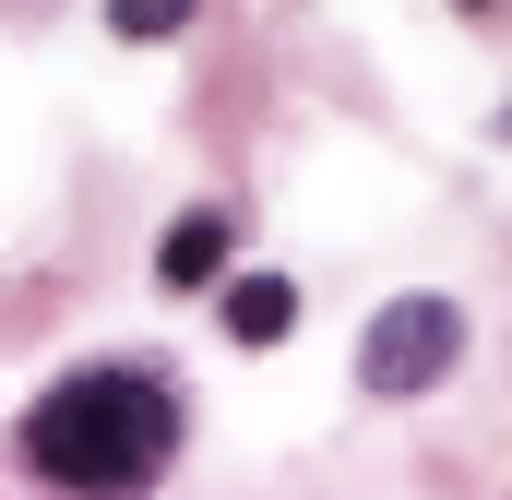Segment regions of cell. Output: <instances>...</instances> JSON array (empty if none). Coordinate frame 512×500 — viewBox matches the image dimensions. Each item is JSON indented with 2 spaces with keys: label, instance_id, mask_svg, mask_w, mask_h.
I'll return each mask as SVG.
<instances>
[{
  "label": "cell",
  "instance_id": "6da1fadb",
  "mask_svg": "<svg viewBox=\"0 0 512 500\" xmlns=\"http://www.w3.org/2000/svg\"><path fill=\"white\" fill-rule=\"evenodd\" d=\"M167 441H179V417L143 370H72L24 417V465L60 477V489H131V477L167 465Z\"/></svg>",
  "mask_w": 512,
  "mask_h": 500
},
{
  "label": "cell",
  "instance_id": "7a4b0ae2",
  "mask_svg": "<svg viewBox=\"0 0 512 500\" xmlns=\"http://www.w3.org/2000/svg\"><path fill=\"white\" fill-rule=\"evenodd\" d=\"M453 358H465V310L453 298H405V310H382L358 334V381L370 393H429Z\"/></svg>",
  "mask_w": 512,
  "mask_h": 500
},
{
  "label": "cell",
  "instance_id": "3957f363",
  "mask_svg": "<svg viewBox=\"0 0 512 500\" xmlns=\"http://www.w3.org/2000/svg\"><path fill=\"white\" fill-rule=\"evenodd\" d=\"M155 274H167V286H215V274H227V215H179V227L155 239Z\"/></svg>",
  "mask_w": 512,
  "mask_h": 500
},
{
  "label": "cell",
  "instance_id": "277c9868",
  "mask_svg": "<svg viewBox=\"0 0 512 500\" xmlns=\"http://www.w3.org/2000/svg\"><path fill=\"white\" fill-rule=\"evenodd\" d=\"M286 322H298V286H286V274H239V286H227V334H239V346H274Z\"/></svg>",
  "mask_w": 512,
  "mask_h": 500
},
{
  "label": "cell",
  "instance_id": "5b68a950",
  "mask_svg": "<svg viewBox=\"0 0 512 500\" xmlns=\"http://www.w3.org/2000/svg\"><path fill=\"white\" fill-rule=\"evenodd\" d=\"M108 24L155 48V36H179V24H191V0H108Z\"/></svg>",
  "mask_w": 512,
  "mask_h": 500
}]
</instances>
